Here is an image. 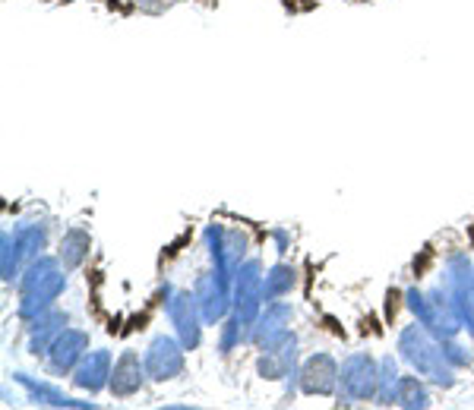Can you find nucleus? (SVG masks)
Instances as JSON below:
<instances>
[{
	"instance_id": "1",
	"label": "nucleus",
	"mask_w": 474,
	"mask_h": 410,
	"mask_svg": "<svg viewBox=\"0 0 474 410\" xmlns=\"http://www.w3.org/2000/svg\"><path fill=\"white\" fill-rule=\"evenodd\" d=\"M145 363H149L152 379H174L180 372V366H184V357H180L177 344L171 338H155Z\"/></svg>"
},
{
	"instance_id": "2",
	"label": "nucleus",
	"mask_w": 474,
	"mask_h": 410,
	"mask_svg": "<svg viewBox=\"0 0 474 410\" xmlns=\"http://www.w3.org/2000/svg\"><path fill=\"white\" fill-rule=\"evenodd\" d=\"M301 385L307 394H329L335 388V363L332 357L319 354V357H310L307 366L301 372Z\"/></svg>"
},
{
	"instance_id": "3",
	"label": "nucleus",
	"mask_w": 474,
	"mask_h": 410,
	"mask_svg": "<svg viewBox=\"0 0 474 410\" xmlns=\"http://www.w3.org/2000/svg\"><path fill=\"white\" fill-rule=\"evenodd\" d=\"M345 388L354 394V398H367V394H373V385H376V376H373V363L367 360V357H354V360H348V376L341 379Z\"/></svg>"
},
{
	"instance_id": "4",
	"label": "nucleus",
	"mask_w": 474,
	"mask_h": 410,
	"mask_svg": "<svg viewBox=\"0 0 474 410\" xmlns=\"http://www.w3.org/2000/svg\"><path fill=\"white\" fill-rule=\"evenodd\" d=\"M143 385V372H140V360H136V354H123L118 366H114V379H111V391L120 394V398H127V394L140 391Z\"/></svg>"
},
{
	"instance_id": "5",
	"label": "nucleus",
	"mask_w": 474,
	"mask_h": 410,
	"mask_svg": "<svg viewBox=\"0 0 474 410\" xmlns=\"http://www.w3.org/2000/svg\"><path fill=\"white\" fill-rule=\"evenodd\" d=\"M105 372H108V354H92V357H86L83 366L76 369V385L98 391V388L105 385Z\"/></svg>"
},
{
	"instance_id": "6",
	"label": "nucleus",
	"mask_w": 474,
	"mask_h": 410,
	"mask_svg": "<svg viewBox=\"0 0 474 410\" xmlns=\"http://www.w3.org/2000/svg\"><path fill=\"white\" fill-rule=\"evenodd\" d=\"M86 344V335L79 332H67L61 341L54 344V366L57 369H70L73 360H79V347Z\"/></svg>"
},
{
	"instance_id": "7",
	"label": "nucleus",
	"mask_w": 474,
	"mask_h": 410,
	"mask_svg": "<svg viewBox=\"0 0 474 410\" xmlns=\"http://www.w3.org/2000/svg\"><path fill=\"white\" fill-rule=\"evenodd\" d=\"M396 401L405 407H427V391L418 385V379H398V391H396Z\"/></svg>"
},
{
	"instance_id": "8",
	"label": "nucleus",
	"mask_w": 474,
	"mask_h": 410,
	"mask_svg": "<svg viewBox=\"0 0 474 410\" xmlns=\"http://www.w3.org/2000/svg\"><path fill=\"white\" fill-rule=\"evenodd\" d=\"M89 240H86V233L83 231H73V233H67V240L61 243V256H67V266H79L83 262V253L86 250H79V246H86Z\"/></svg>"
},
{
	"instance_id": "9",
	"label": "nucleus",
	"mask_w": 474,
	"mask_h": 410,
	"mask_svg": "<svg viewBox=\"0 0 474 410\" xmlns=\"http://www.w3.org/2000/svg\"><path fill=\"white\" fill-rule=\"evenodd\" d=\"M291 284H294V272H288V268H275V272L269 275V290H266V294H269V297L284 294Z\"/></svg>"
}]
</instances>
